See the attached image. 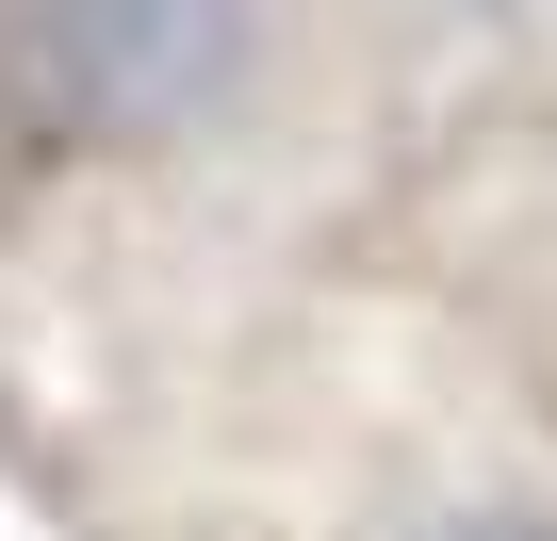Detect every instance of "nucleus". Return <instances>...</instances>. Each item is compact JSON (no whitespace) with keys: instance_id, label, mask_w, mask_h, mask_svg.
<instances>
[{"instance_id":"obj_1","label":"nucleus","mask_w":557,"mask_h":541,"mask_svg":"<svg viewBox=\"0 0 557 541\" xmlns=\"http://www.w3.org/2000/svg\"><path fill=\"white\" fill-rule=\"evenodd\" d=\"M246 66V0H0V83L66 148L197 132Z\"/></svg>"},{"instance_id":"obj_2","label":"nucleus","mask_w":557,"mask_h":541,"mask_svg":"<svg viewBox=\"0 0 557 541\" xmlns=\"http://www.w3.org/2000/svg\"><path fill=\"white\" fill-rule=\"evenodd\" d=\"M443 541H557V525H443Z\"/></svg>"}]
</instances>
